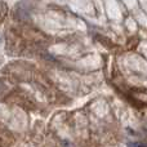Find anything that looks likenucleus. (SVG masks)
<instances>
[]
</instances>
